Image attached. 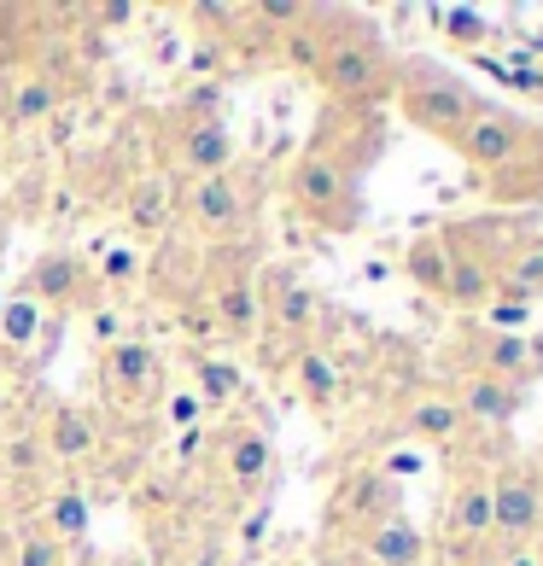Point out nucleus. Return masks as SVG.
Returning a JSON list of instances; mask_svg holds the SVG:
<instances>
[{"mask_svg": "<svg viewBox=\"0 0 543 566\" xmlns=\"http://www.w3.org/2000/svg\"><path fill=\"white\" fill-rule=\"evenodd\" d=\"M404 112H409V123H421L427 135L450 140V146H456V135H462L468 123L479 117L473 94L462 88V82H450L445 71H421V76H409V88H404Z\"/></svg>", "mask_w": 543, "mask_h": 566, "instance_id": "f257e3e1", "label": "nucleus"}, {"mask_svg": "<svg viewBox=\"0 0 543 566\" xmlns=\"http://www.w3.org/2000/svg\"><path fill=\"white\" fill-rule=\"evenodd\" d=\"M292 199H299L316 222H327V228H351V222H357V217H351L357 205H351L345 170L333 158H322V153L299 158V170H292Z\"/></svg>", "mask_w": 543, "mask_h": 566, "instance_id": "f03ea898", "label": "nucleus"}, {"mask_svg": "<svg viewBox=\"0 0 543 566\" xmlns=\"http://www.w3.org/2000/svg\"><path fill=\"white\" fill-rule=\"evenodd\" d=\"M322 82L333 94H374V88H386V53L374 48L368 35H345L340 48H333L322 59Z\"/></svg>", "mask_w": 543, "mask_h": 566, "instance_id": "7ed1b4c3", "label": "nucleus"}, {"mask_svg": "<svg viewBox=\"0 0 543 566\" xmlns=\"http://www.w3.org/2000/svg\"><path fill=\"white\" fill-rule=\"evenodd\" d=\"M520 140H526V129H520L514 117L503 112H479L462 135H456V153H462L468 164H479V170H503V164H514Z\"/></svg>", "mask_w": 543, "mask_h": 566, "instance_id": "20e7f679", "label": "nucleus"}, {"mask_svg": "<svg viewBox=\"0 0 543 566\" xmlns=\"http://www.w3.org/2000/svg\"><path fill=\"white\" fill-rule=\"evenodd\" d=\"M537 514H543V491H537V479L526 468H514V473H503L491 485V526L503 537L537 532Z\"/></svg>", "mask_w": 543, "mask_h": 566, "instance_id": "39448f33", "label": "nucleus"}, {"mask_svg": "<svg viewBox=\"0 0 543 566\" xmlns=\"http://www.w3.org/2000/svg\"><path fill=\"white\" fill-rule=\"evenodd\" d=\"M187 211H194V222H205V228H240L246 199L234 193L228 176H205V181H194V193H187Z\"/></svg>", "mask_w": 543, "mask_h": 566, "instance_id": "423d86ee", "label": "nucleus"}, {"mask_svg": "<svg viewBox=\"0 0 543 566\" xmlns=\"http://www.w3.org/2000/svg\"><path fill=\"white\" fill-rule=\"evenodd\" d=\"M462 403H468V415H479V421H509V415L520 409V386L491 380V374H485V380H473V386H468Z\"/></svg>", "mask_w": 543, "mask_h": 566, "instance_id": "0eeeda50", "label": "nucleus"}, {"mask_svg": "<svg viewBox=\"0 0 543 566\" xmlns=\"http://www.w3.org/2000/svg\"><path fill=\"white\" fill-rule=\"evenodd\" d=\"M48 444H53V455L76 461V455H88V450H94V427L82 421L76 409H59V415H53V427H48Z\"/></svg>", "mask_w": 543, "mask_h": 566, "instance_id": "6e6552de", "label": "nucleus"}, {"mask_svg": "<svg viewBox=\"0 0 543 566\" xmlns=\"http://www.w3.org/2000/svg\"><path fill=\"white\" fill-rule=\"evenodd\" d=\"M187 158H194L205 176H222V164L234 158V140H228L217 123H199V129L187 135Z\"/></svg>", "mask_w": 543, "mask_h": 566, "instance_id": "1a4fd4ad", "label": "nucleus"}, {"mask_svg": "<svg viewBox=\"0 0 543 566\" xmlns=\"http://www.w3.org/2000/svg\"><path fill=\"white\" fill-rule=\"evenodd\" d=\"M368 549H374L380 566H415V560H421V532H415V526H380Z\"/></svg>", "mask_w": 543, "mask_h": 566, "instance_id": "9d476101", "label": "nucleus"}, {"mask_svg": "<svg viewBox=\"0 0 543 566\" xmlns=\"http://www.w3.org/2000/svg\"><path fill=\"white\" fill-rule=\"evenodd\" d=\"M409 275L421 286H432V292H445L450 286V251H445V240H415L409 245Z\"/></svg>", "mask_w": 543, "mask_h": 566, "instance_id": "9b49d317", "label": "nucleus"}, {"mask_svg": "<svg viewBox=\"0 0 543 566\" xmlns=\"http://www.w3.org/2000/svg\"><path fill=\"white\" fill-rule=\"evenodd\" d=\"M228 473H234L240 485H258V479L269 473V438L240 432L234 444H228Z\"/></svg>", "mask_w": 543, "mask_h": 566, "instance_id": "f8f14e48", "label": "nucleus"}, {"mask_svg": "<svg viewBox=\"0 0 543 566\" xmlns=\"http://www.w3.org/2000/svg\"><path fill=\"white\" fill-rule=\"evenodd\" d=\"M299 380L310 391V403H333V397H340V368H333L322 350H299Z\"/></svg>", "mask_w": 543, "mask_h": 566, "instance_id": "ddd939ff", "label": "nucleus"}, {"mask_svg": "<svg viewBox=\"0 0 543 566\" xmlns=\"http://www.w3.org/2000/svg\"><path fill=\"white\" fill-rule=\"evenodd\" d=\"M456 532L462 537L491 532V485H468L462 496H456Z\"/></svg>", "mask_w": 543, "mask_h": 566, "instance_id": "4468645a", "label": "nucleus"}, {"mask_svg": "<svg viewBox=\"0 0 543 566\" xmlns=\"http://www.w3.org/2000/svg\"><path fill=\"white\" fill-rule=\"evenodd\" d=\"M76 275H82V269L71 258H41L35 263V298H71Z\"/></svg>", "mask_w": 543, "mask_h": 566, "instance_id": "2eb2a0df", "label": "nucleus"}, {"mask_svg": "<svg viewBox=\"0 0 543 566\" xmlns=\"http://www.w3.org/2000/svg\"><path fill=\"white\" fill-rule=\"evenodd\" d=\"M456 421H462V409L445 403V397H427V403H415V415H409V427L421 438H450Z\"/></svg>", "mask_w": 543, "mask_h": 566, "instance_id": "dca6fc26", "label": "nucleus"}, {"mask_svg": "<svg viewBox=\"0 0 543 566\" xmlns=\"http://www.w3.org/2000/svg\"><path fill=\"white\" fill-rule=\"evenodd\" d=\"M53 532L65 537V543L88 537V502H82V491H59L53 496Z\"/></svg>", "mask_w": 543, "mask_h": 566, "instance_id": "f3484780", "label": "nucleus"}, {"mask_svg": "<svg viewBox=\"0 0 543 566\" xmlns=\"http://www.w3.org/2000/svg\"><path fill=\"white\" fill-rule=\"evenodd\" d=\"M164 217H170V193H164V181H140L129 193V222L135 228H158Z\"/></svg>", "mask_w": 543, "mask_h": 566, "instance_id": "a211bd4d", "label": "nucleus"}, {"mask_svg": "<svg viewBox=\"0 0 543 566\" xmlns=\"http://www.w3.org/2000/svg\"><path fill=\"white\" fill-rule=\"evenodd\" d=\"M432 18L445 24V35H450V41H462V48H479V41L491 35V24H485L479 12H468V7H438Z\"/></svg>", "mask_w": 543, "mask_h": 566, "instance_id": "6ab92c4d", "label": "nucleus"}, {"mask_svg": "<svg viewBox=\"0 0 543 566\" xmlns=\"http://www.w3.org/2000/svg\"><path fill=\"white\" fill-rule=\"evenodd\" d=\"M491 322L503 327V333H520V327L532 322V298H526V292H514V286H503L491 298Z\"/></svg>", "mask_w": 543, "mask_h": 566, "instance_id": "aec40b11", "label": "nucleus"}, {"mask_svg": "<svg viewBox=\"0 0 543 566\" xmlns=\"http://www.w3.org/2000/svg\"><path fill=\"white\" fill-rule=\"evenodd\" d=\"M112 374H117L123 386L153 380V350H146V345H117V350H112Z\"/></svg>", "mask_w": 543, "mask_h": 566, "instance_id": "412c9836", "label": "nucleus"}, {"mask_svg": "<svg viewBox=\"0 0 543 566\" xmlns=\"http://www.w3.org/2000/svg\"><path fill=\"white\" fill-rule=\"evenodd\" d=\"M48 112H53V88H48V82H24L18 99H12V123H35Z\"/></svg>", "mask_w": 543, "mask_h": 566, "instance_id": "4be33fe9", "label": "nucleus"}, {"mask_svg": "<svg viewBox=\"0 0 543 566\" xmlns=\"http://www.w3.org/2000/svg\"><path fill=\"white\" fill-rule=\"evenodd\" d=\"M217 310H222V322H228V327H240V333L258 322V298H252L246 286H228L222 298H217Z\"/></svg>", "mask_w": 543, "mask_h": 566, "instance_id": "5701e85b", "label": "nucleus"}, {"mask_svg": "<svg viewBox=\"0 0 543 566\" xmlns=\"http://www.w3.org/2000/svg\"><path fill=\"white\" fill-rule=\"evenodd\" d=\"M509 286H514V292H526V298H537V292H543V245L520 251V263L509 269Z\"/></svg>", "mask_w": 543, "mask_h": 566, "instance_id": "b1692460", "label": "nucleus"}, {"mask_svg": "<svg viewBox=\"0 0 543 566\" xmlns=\"http://www.w3.org/2000/svg\"><path fill=\"white\" fill-rule=\"evenodd\" d=\"M450 298H479V292H485V269L479 263H450Z\"/></svg>", "mask_w": 543, "mask_h": 566, "instance_id": "393cba45", "label": "nucleus"}, {"mask_svg": "<svg viewBox=\"0 0 543 566\" xmlns=\"http://www.w3.org/2000/svg\"><path fill=\"white\" fill-rule=\"evenodd\" d=\"M18 560H24V566H59V537L30 532L24 543H18Z\"/></svg>", "mask_w": 543, "mask_h": 566, "instance_id": "a878e982", "label": "nucleus"}, {"mask_svg": "<svg viewBox=\"0 0 543 566\" xmlns=\"http://www.w3.org/2000/svg\"><path fill=\"white\" fill-rule=\"evenodd\" d=\"M491 368L497 374H520V368H526V339H514V333H509V339H497L491 345Z\"/></svg>", "mask_w": 543, "mask_h": 566, "instance_id": "bb28decb", "label": "nucleus"}, {"mask_svg": "<svg viewBox=\"0 0 543 566\" xmlns=\"http://www.w3.org/2000/svg\"><path fill=\"white\" fill-rule=\"evenodd\" d=\"M199 380H205V397H211V403H222V397L240 386V380H234V374H228L222 363H199Z\"/></svg>", "mask_w": 543, "mask_h": 566, "instance_id": "cd10ccee", "label": "nucleus"}, {"mask_svg": "<svg viewBox=\"0 0 543 566\" xmlns=\"http://www.w3.org/2000/svg\"><path fill=\"white\" fill-rule=\"evenodd\" d=\"M30 333H35V304H12L7 310V339L12 345H30Z\"/></svg>", "mask_w": 543, "mask_h": 566, "instance_id": "c85d7f7f", "label": "nucleus"}, {"mask_svg": "<svg viewBox=\"0 0 543 566\" xmlns=\"http://www.w3.org/2000/svg\"><path fill=\"white\" fill-rule=\"evenodd\" d=\"M281 316H286V322H310V292H304V286H286V292H281Z\"/></svg>", "mask_w": 543, "mask_h": 566, "instance_id": "c756f323", "label": "nucleus"}, {"mask_svg": "<svg viewBox=\"0 0 543 566\" xmlns=\"http://www.w3.org/2000/svg\"><path fill=\"white\" fill-rule=\"evenodd\" d=\"M194 415H199V397H194V391L170 397V421H176V427H194Z\"/></svg>", "mask_w": 543, "mask_h": 566, "instance_id": "7c9ffc66", "label": "nucleus"}, {"mask_svg": "<svg viewBox=\"0 0 543 566\" xmlns=\"http://www.w3.org/2000/svg\"><path fill=\"white\" fill-rule=\"evenodd\" d=\"M106 275H112V281H129V275H135V258H129V251H112Z\"/></svg>", "mask_w": 543, "mask_h": 566, "instance_id": "2f4dec72", "label": "nucleus"}, {"mask_svg": "<svg viewBox=\"0 0 543 566\" xmlns=\"http://www.w3.org/2000/svg\"><path fill=\"white\" fill-rule=\"evenodd\" d=\"M94 333L100 339H117V316H94Z\"/></svg>", "mask_w": 543, "mask_h": 566, "instance_id": "473e14b6", "label": "nucleus"}, {"mask_svg": "<svg viewBox=\"0 0 543 566\" xmlns=\"http://www.w3.org/2000/svg\"><path fill=\"white\" fill-rule=\"evenodd\" d=\"M509 566H537V560H532V555H514V560H509Z\"/></svg>", "mask_w": 543, "mask_h": 566, "instance_id": "72a5a7b5", "label": "nucleus"}, {"mask_svg": "<svg viewBox=\"0 0 543 566\" xmlns=\"http://www.w3.org/2000/svg\"><path fill=\"white\" fill-rule=\"evenodd\" d=\"M537 48H543V35H537Z\"/></svg>", "mask_w": 543, "mask_h": 566, "instance_id": "f704fd0d", "label": "nucleus"}]
</instances>
